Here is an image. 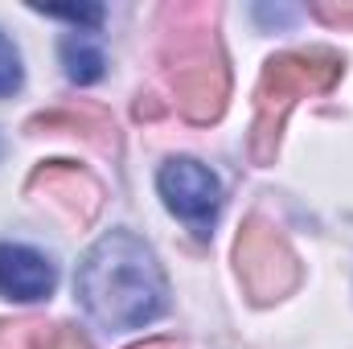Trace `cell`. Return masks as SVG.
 Returning <instances> with one entry per match:
<instances>
[{
	"instance_id": "cell-1",
	"label": "cell",
	"mask_w": 353,
	"mask_h": 349,
	"mask_svg": "<svg viewBox=\"0 0 353 349\" xmlns=\"http://www.w3.org/2000/svg\"><path fill=\"white\" fill-rule=\"evenodd\" d=\"M79 300L103 329H140L169 308V283L144 239L111 230L79 267Z\"/></svg>"
},
{
	"instance_id": "cell-2",
	"label": "cell",
	"mask_w": 353,
	"mask_h": 349,
	"mask_svg": "<svg viewBox=\"0 0 353 349\" xmlns=\"http://www.w3.org/2000/svg\"><path fill=\"white\" fill-rule=\"evenodd\" d=\"M165 17L176 21V29L165 33V46H161L169 79H173L176 111L193 123H210L222 115L226 90H230L226 58L214 37V8L181 4V8H169Z\"/></svg>"
},
{
	"instance_id": "cell-3",
	"label": "cell",
	"mask_w": 353,
	"mask_h": 349,
	"mask_svg": "<svg viewBox=\"0 0 353 349\" xmlns=\"http://www.w3.org/2000/svg\"><path fill=\"white\" fill-rule=\"evenodd\" d=\"M341 70H345V62L333 50H296V54H279L267 62L259 90H255V128H251V161L255 165L275 161L279 132H283L292 103L333 90Z\"/></svg>"
},
{
	"instance_id": "cell-4",
	"label": "cell",
	"mask_w": 353,
	"mask_h": 349,
	"mask_svg": "<svg viewBox=\"0 0 353 349\" xmlns=\"http://www.w3.org/2000/svg\"><path fill=\"white\" fill-rule=\"evenodd\" d=\"M234 267H239L243 292L255 304H275V300L292 296L296 283H300L296 251L263 218H247V226H243V235L234 243Z\"/></svg>"
},
{
	"instance_id": "cell-5",
	"label": "cell",
	"mask_w": 353,
	"mask_h": 349,
	"mask_svg": "<svg viewBox=\"0 0 353 349\" xmlns=\"http://www.w3.org/2000/svg\"><path fill=\"white\" fill-rule=\"evenodd\" d=\"M157 185H161L165 206L173 210L197 239H205L214 230L218 210H222V181L210 173L205 165H197L189 157H176V161H169L161 169Z\"/></svg>"
},
{
	"instance_id": "cell-6",
	"label": "cell",
	"mask_w": 353,
	"mask_h": 349,
	"mask_svg": "<svg viewBox=\"0 0 353 349\" xmlns=\"http://www.w3.org/2000/svg\"><path fill=\"white\" fill-rule=\"evenodd\" d=\"M58 283L54 263L33 247L0 243V296L8 300H46Z\"/></svg>"
},
{
	"instance_id": "cell-7",
	"label": "cell",
	"mask_w": 353,
	"mask_h": 349,
	"mask_svg": "<svg viewBox=\"0 0 353 349\" xmlns=\"http://www.w3.org/2000/svg\"><path fill=\"white\" fill-rule=\"evenodd\" d=\"M29 189H46V197L54 206H62L79 222H90L94 210H99V185L74 165H46V169H37Z\"/></svg>"
},
{
	"instance_id": "cell-8",
	"label": "cell",
	"mask_w": 353,
	"mask_h": 349,
	"mask_svg": "<svg viewBox=\"0 0 353 349\" xmlns=\"http://www.w3.org/2000/svg\"><path fill=\"white\" fill-rule=\"evenodd\" d=\"M62 66H66L70 83L87 87V83H99V79H103L107 58H103L99 41H94L90 33H83V29H79V33H70V37L62 41Z\"/></svg>"
},
{
	"instance_id": "cell-9",
	"label": "cell",
	"mask_w": 353,
	"mask_h": 349,
	"mask_svg": "<svg viewBox=\"0 0 353 349\" xmlns=\"http://www.w3.org/2000/svg\"><path fill=\"white\" fill-rule=\"evenodd\" d=\"M58 123H66V128L83 132V136L94 140L99 148H115V128H111L94 107H83V111H50V115H37L29 128H58Z\"/></svg>"
},
{
	"instance_id": "cell-10",
	"label": "cell",
	"mask_w": 353,
	"mask_h": 349,
	"mask_svg": "<svg viewBox=\"0 0 353 349\" xmlns=\"http://www.w3.org/2000/svg\"><path fill=\"white\" fill-rule=\"evenodd\" d=\"M29 349H90V341L70 325H50V329H33Z\"/></svg>"
},
{
	"instance_id": "cell-11",
	"label": "cell",
	"mask_w": 353,
	"mask_h": 349,
	"mask_svg": "<svg viewBox=\"0 0 353 349\" xmlns=\"http://www.w3.org/2000/svg\"><path fill=\"white\" fill-rule=\"evenodd\" d=\"M17 87H21V54H17V46L0 33V99L12 94Z\"/></svg>"
},
{
	"instance_id": "cell-12",
	"label": "cell",
	"mask_w": 353,
	"mask_h": 349,
	"mask_svg": "<svg viewBox=\"0 0 353 349\" xmlns=\"http://www.w3.org/2000/svg\"><path fill=\"white\" fill-rule=\"evenodd\" d=\"M312 17L333 25V29H353V0H316Z\"/></svg>"
},
{
	"instance_id": "cell-13",
	"label": "cell",
	"mask_w": 353,
	"mask_h": 349,
	"mask_svg": "<svg viewBox=\"0 0 353 349\" xmlns=\"http://www.w3.org/2000/svg\"><path fill=\"white\" fill-rule=\"evenodd\" d=\"M37 12L58 17V21H74V25H90V29L103 21V8L99 4H90V8H37Z\"/></svg>"
},
{
	"instance_id": "cell-14",
	"label": "cell",
	"mask_w": 353,
	"mask_h": 349,
	"mask_svg": "<svg viewBox=\"0 0 353 349\" xmlns=\"http://www.w3.org/2000/svg\"><path fill=\"white\" fill-rule=\"evenodd\" d=\"M136 349H181V346H176V341H165V337H161V341H144V346H136Z\"/></svg>"
}]
</instances>
